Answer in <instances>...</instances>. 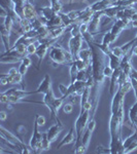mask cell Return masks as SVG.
<instances>
[{"label": "cell", "instance_id": "cell-1", "mask_svg": "<svg viewBox=\"0 0 137 154\" xmlns=\"http://www.w3.org/2000/svg\"><path fill=\"white\" fill-rule=\"evenodd\" d=\"M49 60L54 68H57L58 65L72 63L73 57L69 51H65L59 43H55L49 48Z\"/></svg>", "mask_w": 137, "mask_h": 154}, {"label": "cell", "instance_id": "cell-2", "mask_svg": "<svg viewBox=\"0 0 137 154\" xmlns=\"http://www.w3.org/2000/svg\"><path fill=\"white\" fill-rule=\"evenodd\" d=\"M90 118H91V113L90 110L84 111L83 113H79L78 119H76L75 123H74V128H75V134H76V140H81V136H83V131L86 130L87 125H88Z\"/></svg>", "mask_w": 137, "mask_h": 154}, {"label": "cell", "instance_id": "cell-3", "mask_svg": "<svg viewBox=\"0 0 137 154\" xmlns=\"http://www.w3.org/2000/svg\"><path fill=\"white\" fill-rule=\"evenodd\" d=\"M38 123L35 120L34 121V126H33V134H32L31 140H30L29 146L33 150V153H40L42 152V133L38 131Z\"/></svg>", "mask_w": 137, "mask_h": 154}, {"label": "cell", "instance_id": "cell-4", "mask_svg": "<svg viewBox=\"0 0 137 154\" xmlns=\"http://www.w3.org/2000/svg\"><path fill=\"white\" fill-rule=\"evenodd\" d=\"M130 22L129 20H116V22L113 25L111 29L109 30V33L111 36V42H114L118 39V37L119 36V34L122 33L123 30H126L130 27Z\"/></svg>", "mask_w": 137, "mask_h": 154}, {"label": "cell", "instance_id": "cell-5", "mask_svg": "<svg viewBox=\"0 0 137 154\" xmlns=\"http://www.w3.org/2000/svg\"><path fill=\"white\" fill-rule=\"evenodd\" d=\"M83 41H84V37L81 34H78V35H75V36H71V38L69 39L68 48H69V51H70L72 57H73V61L78 59V54L79 53V51L81 49Z\"/></svg>", "mask_w": 137, "mask_h": 154}, {"label": "cell", "instance_id": "cell-6", "mask_svg": "<svg viewBox=\"0 0 137 154\" xmlns=\"http://www.w3.org/2000/svg\"><path fill=\"white\" fill-rule=\"evenodd\" d=\"M23 58H25V56L20 54L16 48H11L9 51H6L5 53L1 54L0 62L3 64H12V63H17L19 61H22Z\"/></svg>", "mask_w": 137, "mask_h": 154}, {"label": "cell", "instance_id": "cell-7", "mask_svg": "<svg viewBox=\"0 0 137 154\" xmlns=\"http://www.w3.org/2000/svg\"><path fill=\"white\" fill-rule=\"evenodd\" d=\"M56 43V40H51V39H48V40H44L42 42H39V44L37 45V49L35 54L39 58V63L38 65H40L41 61L43 60V58L46 57V54H48L49 49L51 48V46L53 44Z\"/></svg>", "mask_w": 137, "mask_h": 154}, {"label": "cell", "instance_id": "cell-8", "mask_svg": "<svg viewBox=\"0 0 137 154\" xmlns=\"http://www.w3.org/2000/svg\"><path fill=\"white\" fill-rule=\"evenodd\" d=\"M104 16L103 11H96L95 14H93V18H92L91 22L89 23V28H88V32L91 35H95V34H98L99 32V27H100V21H101V17Z\"/></svg>", "mask_w": 137, "mask_h": 154}, {"label": "cell", "instance_id": "cell-9", "mask_svg": "<svg viewBox=\"0 0 137 154\" xmlns=\"http://www.w3.org/2000/svg\"><path fill=\"white\" fill-rule=\"evenodd\" d=\"M38 14L36 11V8L33 4L30 1H27L24 5V9H23V18H26L30 20V21H34L38 18Z\"/></svg>", "mask_w": 137, "mask_h": 154}, {"label": "cell", "instance_id": "cell-10", "mask_svg": "<svg viewBox=\"0 0 137 154\" xmlns=\"http://www.w3.org/2000/svg\"><path fill=\"white\" fill-rule=\"evenodd\" d=\"M52 89V81H51V76L49 74H46L44 78L42 79V81L39 84V86L37 88L36 91H34V95L36 94H42L46 95V93H49Z\"/></svg>", "mask_w": 137, "mask_h": 154}, {"label": "cell", "instance_id": "cell-11", "mask_svg": "<svg viewBox=\"0 0 137 154\" xmlns=\"http://www.w3.org/2000/svg\"><path fill=\"white\" fill-rule=\"evenodd\" d=\"M63 128L64 126L62 125L61 121H58V122H56L54 125H52L51 128L46 131L49 140L51 141V142H55V141L57 140V138H58L59 134L61 133L62 130H63Z\"/></svg>", "mask_w": 137, "mask_h": 154}, {"label": "cell", "instance_id": "cell-12", "mask_svg": "<svg viewBox=\"0 0 137 154\" xmlns=\"http://www.w3.org/2000/svg\"><path fill=\"white\" fill-rule=\"evenodd\" d=\"M55 99H56V97L54 95V91H53V89H51L49 93H46V95H43V100H42V103L48 107L49 112H51L52 118L53 119H55V114H54V109H53V103H54Z\"/></svg>", "mask_w": 137, "mask_h": 154}, {"label": "cell", "instance_id": "cell-13", "mask_svg": "<svg viewBox=\"0 0 137 154\" xmlns=\"http://www.w3.org/2000/svg\"><path fill=\"white\" fill-rule=\"evenodd\" d=\"M122 69L121 67H119V68L114 69L113 73V76L110 77V84H109V93H110L111 96H113L114 94H116V86H119L118 84V79L119 75H121L122 73Z\"/></svg>", "mask_w": 137, "mask_h": 154}, {"label": "cell", "instance_id": "cell-14", "mask_svg": "<svg viewBox=\"0 0 137 154\" xmlns=\"http://www.w3.org/2000/svg\"><path fill=\"white\" fill-rule=\"evenodd\" d=\"M114 0H99V1L95 2V3H93L91 6V8L93 9L94 11H103L104 9L108 8L109 6L113 5L114 3Z\"/></svg>", "mask_w": 137, "mask_h": 154}, {"label": "cell", "instance_id": "cell-15", "mask_svg": "<svg viewBox=\"0 0 137 154\" xmlns=\"http://www.w3.org/2000/svg\"><path fill=\"white\" fill-rule=\"evenodd\" d=\"M74 131H75V128H70V131H68V134L64 137L63 139L61 140V142L59 143V145L57 146V149H61L63 146H66V145H69V144H72L73 142H75L76 138L74 137Z\"/></svg>", "mask_w": 137, "mask_h": 154}, {"label": "cell", "instance_id": "cell-16", "mask_svg": "<svg viewBox=\"0 0 137 154\" xmlns=\"http://www.w3.org/2000/svg\"><path fill=\"white\" fill-rule=\"evenodd\" d=\"M67 27L65 26H61V27H54V28H49V39L51 40H57L60 36L63 35V33L65 32Z\"/></svg>", "mask_w": 137, "mask_h": 154}, {"label": "cell", "instance_id": "cell-17", "mask_svg": "<svg viewBox=\"0 0 137 154\" xmlns=\"http://www.w3.org/2000/svg\"><path fill=\"white\" fill-rule=\"evenodd\" d=\"M129 119H130L131 125L133 126L134 131H137V99L135 103L129 109Z\"/></svg>", "mask_w": 137, "mask_h": 154}, {"label": "cell", "instance_id": "cell-18", "mask_svg": "<svg viewBox=\"0 0 137 154\" xmlns=\"http://www.w3.org/2000/svg\"><path fill=\"white\" fill-rule=\"evenodd\" d=\"M0 30H1V38L2 41H3L4 48H5V51H9L11 49V46H9V35H11V31H8L4 27L3 24H1V26H0Z\"/></svg>", "mask_w": 137, "mask_h": 154}, {"label": "cell", "instance_id": "cell-19", "mask_svg": "<svg viewBox=\"0 0 137 154\" xmlns=\"http://www.w3.org/2000/svg\"><path fill=\"white\" fill-rule=\"evenodd\" d=\"M124 6H119V5H111L109 6L108 8L104 9L103 11V14L105 17H108L109 19H116L118 12L123 8Z\"/></svg>", "mask_w": 137, "mask_h": 154}, {"label": "cell", "instance_id": "cell-20", "mask_svg": "<svg viewBox=\"0 0 137 154\" xmlns=\"http://www.w3.org/2000/svg\"><path fill=\"white\" fill-rule=\"evenodd\" d=\"M39 16L42 17L43 19L46 20V22L49 21V20H51L53 17L56 16V12L54 11V9L52 8L51 5L49 6H46V7H42V8H40V11H39Z\"/></svg>", "mask_w": 137, "mask_h": 154}, {"label": "cell", "instance_id": "cell-21", "mask_svg": "<svg viewBox=\"0 0 137 154\" xmlns=\"http://www.w3.org/2000/svg\"><path fill=\"white\" fill-rule=\"evenodd\" d=\"M46 26L48 28H54V27H61V26H64L63 24V21H62V18L60 16V14H57L56 16L53 17L51 20H49L46 22Z\"/></svg>", "mask_w": 137, "mask_h": 154}, {"label": "cell", "instance_id": "cell-22", "mask_svg": "<svg viewBox=\"0 0 137 154\" xmlns=\"http://www.w3.org/2000/svg\"><path fill=\"white\" fill-rule=\"evenodd\" d=\"M19 25H20V28H21L22 31H23V33H28V32L33 30V24H32V21H30V20L26 19V18H22Z\"/></svg>", "mask_w": 137, "mask_h": 154}, {"label": "cell", "instance_id": "cell-23", "mask_svg": "<svg viewBox=\"0 0 137 154\" xmlns=\"http://www.w3.org/2000/svg\"><path fill=\"white\" fill-rule=\"evenodd\" d=\"M74 85V96H81L84 93V91L87 88V83L86 81H81V80H75L73 82Z\"/></svg>", "mask_w": 137, "mask_h": 154}, {"label": "cell", "instance_id": "cell-24", "mask_svg": "<svg viewBox=\"0 0 137 154\" xmlns=\"http://www.w3.org/2000/svg\"><path fill=\"white\" fill-rule=\"evenodd\" d=\"M78 59L83 60V61L87 62V63H92V51L91 48H84V49H81L79 53L78 54Z\"/></svg>", "mask_w": 137, "mask_h": 154}, {"label": "cell", "instance_id": "cell-25", "mask_svg": "<svg viewBox=\"0 0 137 154\" xmlns=\"http://www.w3.org/2000/svg\"><path fill=\"white\" fill-rule=\"evenodd\" d=\"M108 65L111 67V68L113 69H116L119 68V66H121V62H122V59L118 58V57H116L113 53H110L108 54Z\"/></svg>", "mask_w": 137, "mask_h": 154}, {"label": "cell", "instance_id": "cell-26", "mask_svg": "<svg viewBox=\"0 0 137 154\" xmlns=\"http://www.w3.org/2000/svg\"><path fill=\"white\" fill-rule=\"evenodd\" d=\"M23 76L20 72L18 73L14 74V75H9L8 73L6 74V77H7V80H8V83L11 84H20L23 80Z\"/></svg>", "mask_w": 137, "mask_h": 154}, {"label": "cell", "instance_id": "cell-27", "mask_svg": "<svg viewBox=\"0 0 137 154\" xmlns=\"http://www.w3.org/2000/svg\"><path fill=\"white\" fill-rule=\"evenodd\" d=\"M92 133L93 131H90L87 128L86 131H84V133L83 134V136H81V143H83V145L88 149L89 147V144H90V141H91V138H92Z\"/></svg>", "mask_w": 137, "mask_h": 154}, {"label": "cell", "instance_id": "cell-28", "mask_svg": "<svg viewBox=\"0 0 137 154\" xmlns=\"http://www.w3.org/2000/svg\"><path fill=\"white\" fill-rule=\"evenodd\" d=\"M51 141L48 138V134L46 131L42 133V141H41V145H42V151H46L51 149Z\"/></svg>", "mask_w": 137, "mask_h": 154}, {"label": "cell", "instance_id": "cell-29", "mask_svg": "<svg viewBox=\"0 0 137 154\" xmlns=\"http://www.w3.org/2000/svg\"><path fill=\"white\" fill-rule=\"evenodd\" d=\"M78 68L76 67L75 64L72 62L71 66H70V83H73L74 81L76 80V76H78Z\"/></svg>", "mask_w": 137, "mask_h": 154}, {"label": "cell", "instance_id": "cell-30", "mask_svg": "<svg viewBox=\"0 0 137 154\" xmlns=\"http://www.w3.org/2000/svg\"><path fill=\"white\" fill-rule=\"evenodd\" d=\"M81 12H83V9H81V11H71L67 12V14H68V17L71 19V21L73 22V24H75L76 22H78V20L79 19V17H81Z\"/></svg>", "mask_w": 137, "mask_h": 154}, {"label": "cell", "instance_id": "cell-31", "mask_svg": "<svg viewBox=\"0 0 137 154\" xmlns=\"http://www.w3.org/2000/svg\"><path fill=\"white\" fill-rule=\"evenodd\" d=\"M110 43H111V36H110V33H109V31H108L107 33H105L103 35V38H102L101 44L103 46H105V48H109Z\"/></svg>", "mask_w": 137, "mask_h": 154}, {"label": "cell", "instance_id": "cell-32", "mask_svg": "<svg viewBox=\"0 0 137 154\" xmlns=\"http://www.w3.org/2000/svg\"><path fill=\"white\" fill-rule=\"evenodd\" d=\"M111 53H113L114 56L118 57L119 59H123L125 54H124V51L122 49L121 46H114V48H111Z\"/></svg>", "mask_w": 137, "mask_h": 154}, {"label": "cell", "instance_id": "cell-33", "mask_svg": "<svg viewBox=\"0 0 137 154\" xmlns=\"http://www.w3.org/2000/svg\"><path fill=\"white\" fill-rule=\"evenodd\" d=\"M60 16H61L62 18V21H63V24L65 27H68L70 26V25L73 24V22L71 21V19L68 17V14H63V12H60Z\"/></svg>", "mask_w": 137, "mask_h": 154}, {"label": "cell", "instance_id": "cell-34", "mask_svg": "<svg viewBox=\"0 0 137 154\" xmlns=\"http://www.w3.org/2000/svg\"><path fill=\"white\" fill-rule=\"evenodd\" d=\"M76 80H81V81H87L88 80V73L86 70H81L78 71V76H76Z\"/></svg>", "mask_w": 137, "mask_h": 154}, {"label": "cell", "instance_id": "cell-35", "mask_svg": "<svg viewBox=\"0 0 137 154\" xmlns=\"http://www.w3.org/2000/svg\"><path fill=\"white\" fill-rule=\"evenodd\" d=\"M113 69L111 68L109 65H106L105 67H104L103 69V75L105 77H107V78H110L111 76H113Z\"/></svg>", "mask_w": 137, "mask_h": 154}, {"label": "cell", "instance_id": "cell-36", "mask_svg": "<svg viewBox=\"0 0 137 154\" xmlns=\"http://www.w3.org/2000/svg\"><path fill=\"white\" fill-rule=\"evenodd\" d=\"M63 111L67 114L71 113L72 111H73V103H64L63 105Z\"/></svg>", "mask_w": 137, "mask_h": 154}, {"label": "cell", "instance_id": "cell-37", "mask_svg": "<svg viewBox=\"0 0 137 154\" xmlns=\"http://www.w3.org/2000/svg\"><path fill=\"white\" fill-rule=\"evenodd\" d=\"M36 49H37V46L35 45V43H30L27 48V54H35L36 53Z\"/></svg>", "mask_w": 137, "mask_h": 154}, {"label": "cell", "instance_id": "cell-38", "mask_svg": "<svg viewBox=\"0 0 137 154\" xmlns=\"http://www.w3.org/2000/svg\"><path fill=\"white\" fill-rule=\"evenodd\" d=\"M95 128H96V121H95V119H94V118H90L88 125H87V128H88V130H90V131H95Z\"/></svg>", "mask_w": 137, "mask_h": 154}, {"label": "cell", "instance_id": "cell-39", "mask_svg": "<svg viewBox=\"0 0 137 154\" xmlns=\"http://www.w3.org/2000/svg\"><path fill=\"white\" fill-rule=\"evenodd\" d=\"M96 153H110V149L108 148H105L103 146L99 145L96 147Z\"/></svg>", "mask_w": 137, "mask_h": 154}, {"label": "cell", "instance_id": "cell-40", "mask_svg": "<svg viewBox=\"0 0 137 154\" xmlns=\"http://www.w3.org/2000/svg\"><path fill=\"white\" fill-rule=\"evenodd\" d=\"M79 25L81 24H74V27L71 29V31H70L71 36H75V35L81 34V31H79Z\"/></svg>", "mask_w": 137, "mask_h": 154}, {"label": "cell", "instance_id": "cell-41", "mask_svg": "<svg viewBox=\"0 0 137 154\" xmlns=\"http://www.w3.org/2000/svg\"><path fill=\"white\" fill-rule=\"evenodd\" d=\"M28 68L29 67L26 65V64H24V63H21V65H20V67H19V72L20 73L22 74V75H25V74L27 73V70H28Z\"/></svg>", "mask_w": 137, "mask_h": 154}, {"label": "cell", "instance_id": "cell-42", "mask_svg": "<svg viewBox=\"0 0 137 154\" xmlns=\"http://www.w3.org/2000/svg\"><path fill=\"white\" fill-rule=\"evenodd\" d=\"M35 120L37 121V123H38L39 126H43L46 125V118H44V116H42V115H37Z\"/></svg>", "mask_w": 137, "mask_h": 154}, {"label": "cell", "instance_id": "cell-43", "mask_svg": "<svg viewBox=\"0 0 137 154\" xmlns=\"http://www.w3.org/2000/svg\"><path fill=\"white\" fill-rule=\"evenodd\" d=\"M59 91H60V93L62 94V96H66L68 88H66L64 84H59Z\"/></svg>", "mask_w": 137, "mask_h": 154}, {"label": "cell", "instance_id": "cell-44", "mask_svg": "<svg viewBox=\"0 0 137 154\" xmlns=\"http://www.w3.org/2000/svg\"><path fill=\"white\" fill-rule=\"evenodd\" d=\"M131 77V78H134V79H136L137 80V70L136 69H134V68H132V70L130 72V75H129Z\"/></svg>", "mask_w": 137, "mask_h": 154}, {"label": "cell", "instance_id": "cell-45", "mask_svg": "<svg viewBox=\"0 0 137 154\" xmlns=\"http://www.w3.org/2000/svg\"><path fill=\"white\" fill-rule=\"evenodd\" d=\"M7 115H8V114H7L5 111H1V112H0V120L4 121L7 118Z\"/></svg>", "mask_w": 137, "mask_h": 154}, {"label": "cell", "instance_id": "cell-46", "mask_svg": "<svg viewBox=\"0 0 137 154\" xmlns=\"http://www.w3.org/2000/svg\"><path fill=\"white\" fill-rule=\"evenodd\" d=\"M19 70H17L16 68H11V70L8 71V74L9 75H14V74H16V73H18Z\"/></svg>", "mask_w": 137, "mask_h": 154}, {"label": "cell", "instance_id": "cell-47", "mask_svg": "<svg viewBox=\"0 0 137 154\" xmlns=\"http://www.w3.org/2000/svg\"><path fill=\"white\" fill-rule=\"evenodd\" d=\"M60 2H61V0H49V5L53 6V5H55V4L60 3Z\"/></svg>", "mask_w": 137, "mask_h": 154}, {"label": "cell", "instance_id": "cell-48", "mask_svg": "<svg viewBox=\"0 0 137 154\" xmlns=\"http://www.w3.org/2000/svg\"><path fill=\"white\" fill-rule=\"evenodd\" d=\"M130 26L133 27V28H137V21H131Z\"/></svg>", "mask_w": 137, "mask_h": 154}, {"label": "cell", "instance_id": "cell-49", "mask_svg": "<svg viewBox=\"0 0 137 154\" xmlns=\"http://www.w3.org/2000/svg\"><path fill=\"white\" fill-rule=\"evenodd\" d=\"M131 21H137V11L133 14V16H132Z\"/></svg>", "mask_w": 137, "mask_h": 154}, {"label": "cell", "instance_id": "cell-50", "mask_svg": "<svg viewBox=\"0 0 137 154\" xmlns=\"http://www.w3.org/2000/svg\"><path fill=\"white\" fill-rule=\"evenodd\" d=\"M133 56H137V45L133 48Z\"/></svg>", "mask_w": 137, "mask_h": 154}, {"label": "cell", "instance_id": "cell-51", "mask_svg": "<svg viewBox=\"0 0 137 154\" xmlns=\"http://www.w3.org/2000/svg\"><path fill=\"white\" fill-rule=\"evenodd\" d=\"M73 2V0H69V3H72Z\"/></svg>", "mask_w": 137, "mask_h": 154}, {"label": "cell", "instance_id": "cell-52", "mask_svg": "<svg viewBox=\"0 0 137 154\" xmlns=\"http://www.w3.org/2000/svg\"><path fill=\"white\" fill-rule=\"evenodd\" d=\"M81 1H84V0H81Z\"/></svg>", "mask_w": 137, "mask_h": 154}]
</instances>
